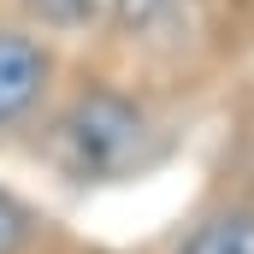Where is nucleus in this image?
Returning <instances> with one entry per match:
<instances>
[{"label": "nucleus", "mask_w": 254, "mask_h": 254, "mask_svg": "<svg viewBox=\"0 0 254 254\" xmlns=\"http://www.w3.org/2000/svg\"><path fill=\"white\" fill-rule=\"evenodd\" d=\"M154 154H160L154 113H148L136 95L113 89V83L77 89L60 107L54 130H48V160L60 166L65 178H77V184L130 178V172H142Z\"/></svg>", "instance_id": "1"}, {"label": "nucleus", "mask_w": 254, "mask_h": 254, "mask_svg": "<svg viewBox=\"0 0 254 254\" xmlns=\"http://www.w3.org/2000/svg\"><path fill=\"white\" fill-rule=\"evenodd\" d=\"M54 89V54L18 24H0V130L24 125Z\"/></svg>", "instance_id": "2"}, {"label": "nucleus", "mask_w": 254, "mask_h": 254, "mask_svg": "<svg viewBox=\"0 0 254 254\" xmlns=\"http://www.w3.org/2000/svg\"><path fill=\"white\" fill-rule=\"evenodd\" d=\"M172 254H254V207H219Z\"/></svg>", "instance_id": "3"}, {"label": "nucleus", "mask_w": 254, "mask_h": 254, "mask_svg": "<svg viewBox=\"0 0 254 254\" xmlns=\"http://www.w3.org/2000/svg\"><path fill=\"white\" fill-rule=\"evenodd\" d=\"M24 12H30L42 30H83V24L107 18L113 0H24Z\"/></svg>", "instance_id": "4"}, {"label": "nucleus", "mask_w": 254, "mask_h": 254, "mask_svg": "<svg viewBox=\"0 0 254 254\" xmlns=\"http://www.w3.org/2000/svg\"><path fill=\"white\" fill-rule=\"evenodd\" d=\"M30 243H36V213L0 190V254H24Z\"/></svg>", "instance_id": "5"}]
</instances>
